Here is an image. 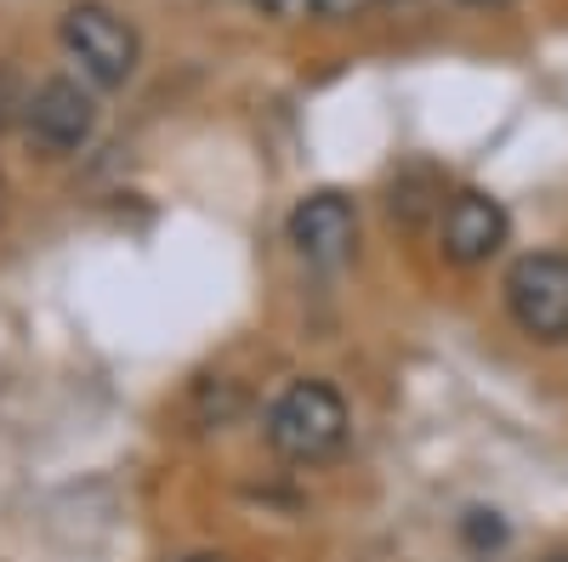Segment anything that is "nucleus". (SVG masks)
<instances>
[{"instance_id":"f257e3e1","label":"nucleus","mask_w":568,"mask_h":562,"mask_svg":"<svg viewBox=\"0 0 568 562\" xmlns=\"http://www.w3.org/2000/svg\"><path fill=\"white\" fill-rule=\"evenodd\" d=\"M353 415L329 381H291L267 409V449L291 466H324L347 449Z\"/></svg>"},{"instance_id":"f03ea898","label":"nucleus","mask_w":568,"mask_h":562,"mask_svg":"<svg viewBox=\"0 0 568 562\" xmlns=\"http://www.w3.org/2000/svg\"><path fill=\"white\" fill-rule=\"evenodd\" d=\"M58 40H63V52L80 63V74L91 85H125L142 63V34L131 18H120L109 0H74V7L58 18Z\"/></svg>"},{"instance_id":"7ed1b4c3","label":"nucleus","mask_w":568,"mask_h":562,"mask_svg":"<svg viewBox=\"0 0 568 562\" xmlns=\"http://www.w3.org/2000/svg\"><path fill=\"white\" fill-rule=\"evenodd\" d=\"M506 313L511 324L540 347L568 341V256L562 251H529L506 267Z\"/></svg>"},{"instance_id":"20e7f679","label":"nucleus","mask_w":568,"mask_h":562,"mask_svg":"<svg viewBox=\"0 0 568 562\" xmlns=\"http://www.w3.org/2000/svg\"><path fill=\"white\" fill-rule=\"evenodd\" d=\"M23 136L45 160L80 154L91 136H98V103H91V91L80 80H69V74L40 80L23 98Z\"/></svg>"},{"instance_id":"39448f33","label":"nucleus","mask_w":568,"mask_h":562,"mask_svg":"<svg viewBox=\"0 0 568 562\" xmlns=\"http://www.w3.org/2000/svg\"><path fill=\"white\" fill-rule=\"evenodd\" d=\"M284 233H291V251L307 267H342L358 251V205L336 187H318V194L296 200Z\"/></svg>"},{"instance_id":"423d86ee","label":"nucleus","mask_w":568,"mask_h":562,"mask_svg":"<svg viewBox=\"0 0 568 562\" xmlns=\"http://www.w3.org/2000/svg\"><path fill=\"white\" fill-rule=\"evenodd\" d=\"M506 233H511L506 205L495 194H484V187H460L438 216V251L455 267H484L489 256L506 251Z\"/></svg>"},{"instance_id":"0eeeda50","label":"nucleus","mask_w":568,"mask_h":562,"mask_svg":"<svg viewBox=\"0 0 568 562\" xmlns=\"http://www.w3.org/2000/svg\"><path fill=\"white\" fill-rule=\"evenodd\" d=\"M23 98L29 91L18 85V74L0 63V131H12V125H23Z\"/></svg>"},{"instance_id":"6e6552de","label":"nucleus","mask_w":568,"mask_h":562,"mask_svg":"<svg viewBox=\"0 0 568 562\" xmlns=\"http://www.w3.org/2000/svg\"><path fill=\"white\" fill-rule=\"evenodd\" d=\"M256 7L267 18H278V23H302L307 12H318V0H256Z\"/></svg>"},{"instance_id":"1a4fd4ad","label":"nucleus","mask_w":568,"mask_h":562,"mask_svg":"<svg viewBox=\"0 0 568 562\" xmlns=\"http://www.w3.org/2000/svg\"><path fill=\"white\" fill-rule=\"evenodd\" d=\"M375 7V0H318V18H329V23H347V18H364Z\"/></svg>"},{"instance_id":"9d476101","label":"nucleus","mask_w":568,"mask_h":562,"mask_svg":"<svg viewBox=\"0 0 568 562\" xmlns=\"http://www.w3.org/2000/svg\"><path fill=\"white\" fill-rule=\"evenodd\" d=\"M7 205H12V187H7V171H0V222H7Z\"/></svg>"},{"instance_id":"9b49d317","label":"nucleus","mask_w":568,"mask_h":562,"mask_svg":"<svg viewBox=\"0 0 568 562\" xmlns=\"http://www.w3.org/2000/svg\"><path fill=\"white\" fill-rule=\"evenodd\" d=\"M460 7H506V0H460Z\"/></svg>"},{"instance_id":"f8f14e48","label":"nucleus","mask_w":568,"mask_h":562,"mask_svg":"<svg viewBox=\"0 0 568 562\" xmlns=\"http://www.w3.org/2000/svg\"><path fill=\"white\" fill-rule=\"evenodd\" d=\"M375 7H415V0H375Z\"/></svg>"},{"instance_id":"ddd939ff","label":"nucleus","mask_w":568,"mask_h":562,"mask_svg":"<svg viewBox=\"0 0 568 562\" xmlns=\"http://www.w3.org/2000/svg\"><path fill=\"white\" fill-rule=\"evenodd\" d=\"M187 562H222V556H187Z\"/></svg>"}]
</instances>
